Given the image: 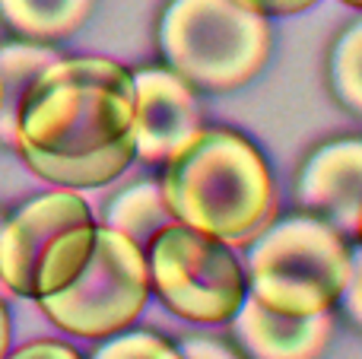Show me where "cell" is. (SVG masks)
I'll return each mask as SVG.
<instances>
[{
  "label": "cell",
  "mask_w": 362,
  "mask_h": 359,
  "mask_svg": "<svg viewBox=\"0 0 362 359\" xmlns=\"http://www.w3.org/2000/svg\"><path fill=\"white\" fill-rule=\"evenodd\" d=\"M16 153L57 188H99L137 159L134 73L108 57H57L19 112Z\"/></svg>",
  "instance_id": "cell-1"
},
{
  "label": "cell",
  "mask_w": 362,
  "mask_h": 359,
  "mask_svg": "<svg viewBox=\"0 0 362 359\" xmlns=\"http://www.w3.org/2000/svg\"><path fill=\"white\" fill-rule=\"evenodd\" d=\"M163 194L178 223L226 245H245L276 210L264 153L232 127H200L165 163Z\"/></svg>",
  "instance_id": "cell-2"
},
{
  "label": "cell",
  "mask_w": 362,
  "mask_h": 359,
  "mask_svg": "<svg viewBox=\"0 0 362 359\" xmlns=\"http://www.w3.org/2000/svg\"><path fill=\"white\" fill-rule=\"evenodd\" d=\"M353 252L340 229L315 213L267 226L248 252V296L283 315H318L340 302Z\"/></svg>",
  "instance_id": "cell-3"
},
{
  "label": "cell",
  "mask_w": 362,
  "mask_h": 359,
  "mask_svg": "<svg viewBox=\"0 0 362 359\" xmlns=\"http://www.w3.org/2000/svg\"><path fill=\"white\" fill-rule=\"evenodd\" d=\"M159 51L191 86L226 93L264 70L270 25L238 0H172L159 19Z\"/></svg>",
  "instance_id": "cell-4"
},
{
  "label": "cell",
  "mask_w": 362,
  "mask_h": 359,
  "mask_svg": "<svg viewBox=\"0 0 362 359\" xmlns=\"http://www.w3.org/2000/svg\"><path fill=\"white\" fill-rule=\"evenodd\" d=\"M89 204L74 188H54L25 201L0 229V283L23 299L67 290L95 245Z\"/></svg>",
  "instance_id": "cell-5"
},
{
  "label": "cell",
  "mask_w": 362,
  "mask_h": 359,
  "mask_svg": "<svg viewBox=\"0 0 362 359\" xmlns=\"http://www.w3.org/2000/svg\"><path fill=\"white\" fill-rule=\"evenodd\" d=\"M150 290L146 252L124 233L102 223L80 277L67 290L38 299V309L67 334L105 341L137 322Z\"/></svg>",
  "instance_id": "cell-6"
},
{
  "label": "cell",
  "mask_w": 362,
  "mask_h": 359,
  "mask_svg": "<svg viewBox=\"0 0 362 359\" xmlns=\"http://www.w3.org/2000/svg\"><path fill=\"white\" fill-rule=\"evenodd\" d=\"M150 283L178 318L197 324L232 322L248 296L245 267L232 245L172 223L146 248Z\"/></svg>",
  "instance_id": "cell-7"
},
{
  "label": "cell",
  "mask_w": 362,
  "mask_h": 359,
  "mask_svg": "<svg viewBox=\"0 0 362 359\" xmlns=\"http://www.w3.org/2000/svg\"><path fill=\"white\" fill-rule=\"evenodd\" d=\"M200 127L191 83L169 67L134 70V143L140 163L165 165Z\"/></svg>",
  "instance_id": "cell-8"
},
{
  "label": "cell",
  "mask_w": 362,
  "mask_h": 359,
  "mask_svg": "<svg viewBox=\"0 0 362 359\" xmlns=\"http://www.w3.org/2000/svg\"><path fill=\"white\" fill-rule=\"evenodd\" d=\"M296 201L340 233L359 235L362 137H340L318 146L296 178Z\"/></svg>",
  "instance_id": "cell-9"
},
{
  "label": "cell",
  "mask_w": 362,
  "mask_h": 359,
  "mask_svg": "<svg viewBox=\"0 0 362 359\" xmlns=\"http://www.w3.org/2000/svg\"><path fill=\"white\" fill-rule=\"evenodd\" d=\"M232 328L238 347L251 359H318L334 334V312L283 315L245 296Z\"/></svg>",
  "instance_id": "cell-10"
},
{
  "label": "cell",
  "mask_w": 362,
  "mask_h": 359,
  "mask_svg": "<svg viewBox=\"0 0 362 359\" xmlns=\"http://www.w3.org/2000/svg\"><path fill=\"white\" fill-rule=\"evenodd\" d=\"M57 57L61 54L51 45L29 38L0 45V143L16 146V124L25 95Z\"/></svg>",
  "instance_id": "cell-11"
},
{
  "label": "cell",
  "mask_w": 362,
  "mask_h": 359,
  "mask_svg": "<svg viewBox=\"0 0 362 359\" xmlns=\"http://www.w3.org/2000/svg\"><path fill=\"white\" fill-rule=\"evenodd\" d=\"M93 0H0L6 29L29 42H61L89 19Z\"/></svg>",
  "instance_id": "cell-12"
},
{
  "label": "cell",
  "mask_w": 362,
  "mask_h": 359,
  "mask_svg": "<svg viewBox=\"0 0 362 359\" xmlns=\"http://www.w3.org/2000/svg\"><path fill=\"white\" fill-rule=\"evenodd\" d=\"M178 223L172 216L169 204H165L163 184L159 182H137L131 188H124L121 194H115L105 207V226L124 233L131 242H137L140 248H150V242L159 233Z\"/></svg>",
  "instance_id": "cell-13"
},
{
  "label": "cell",
  "mask_w": 362,
  "mask_h": 359,
  "mask_svg": "<svg viewBox=\"0 0 362 359\" xmlns=\"http://www.w3.org/2000/svg\"><path fill=\"white\" fill-rule=\"evenodd\" d=\"M327 83L344 108L362 114V19L346 25L327 57Z\"/></svg>",
  "instance_id": "cell-14"
},
{
  "label": "cell",
  "mask_w": 362,
  "mask_h": 359,
  "mask_svg": "<svg viewBox=\"0 0 362 359\" xmlns=\"http://www.w3.org/2000/svg\"><path fill=\"white\" fill-rule=\"evenodd\" d=\"M93 359H185L175 343L153 331H121V334L105 337Z\"/></svg>",
  "instance_id": "cell-15"
},
{
  "label": "cell",
  "mask_w": 362,
  "mask_h": 359,
  "mask_svg": "<svg viewBox=\"0 0 362 359\" xmlns=\"http://www.w3.org/2000/svg\"><path fill=\"white\" fill-rule=\"evenodd\" d=\"M4 359H83V356L70 343L61 341H32L25 347L13 350V353H6Z\"/></svg>",
  "instance_id": "cell-16"
},
{
  "label": "cell",
  "mask_w": 362,
  "mask_h": 359,
  "mask_svg": "<svg viewBox=\"0 0 362 359\" xmlns=\"http://www.w3.org/2000/svg\"><path fill=\"white\" fill-rule=\"evenodd\" d=\"M178 350L185 359H242L232 347H226L223 341H213V337H187Z\"/></svg>",
  "instance_id": "cell-17"
},
{
  "label": "cell",
  "mask_w": 362,
  "mask_h": 359,
  "mask_svg": "<svg viewBox=\"0 0 362 359\" xmlns=\"http://www.w3.org/2000/svg\"><path fill=\"white\" fill-rule=\"evenodd\" d=\"M340 302H344L350 322L356 328H362V248H359V254H353V273H350V283H346Z\"/></svg>",
  "instance_id": "cell-18"
},
{
  "label": "cell",
  "mask_w": 362,
  "mask_h": 359,
  "mask_svg": "<svg viewBox=\"0 0 362 359\" xmlns=\"http://www.w3.org/2000/svg\"><path fill=\"white\" fill-rule=\"evenodd\" d=\"M238 4H245L248 10L261 13V16H293V13L308 10L318 0H238Z\"/></svg>",
  "instance_id": "cell-19"
},
{
  "label": "cell",
  "mask_w": 362,
  "mask_h": 359,
  "mask_svg": "<svg viewBox=\"0 0 362 359\" xmlns=\"http://www.w3.org/2000/svg\"><path fill=\"white\" fill-rule=\"evenodd\" d=\"M10 353V312H6V302L0 299V359Z\"/></svg>",
  "instance_id": "cell-20"
},
{
  "label": "cell",
  "mask_w": 362,
  "mask_h": 359,
  "mask_svg": "<svg viewBox=\"0 0 362 359\" xmlns=\"http://www.w3.org/2000/svg\"><path fill=\"white\" fill-rule=\"evenodd\" d=\"M346 6H356V10H362V0H344Z\"/></svg>",
  "instance_id": "cell-21"
},
{
  "label": "cell",
  "mask_w": 362,
  "mask_h": 359,
  "mask_svg": "<svg viewBox=\"0 0 362 359\" xmlns=\"http://www.w3.org/2000/svg\"><path fill=\"white\" fill-rule=\"evenodd\" d=\"M356 239H362V216H359V235H356Z\"/></svg>",
  "instance_id": "cell-22"
},
{
  "label": "cell",
  "mask_w": 362,
  "mask_h": 359,
  "mask_svg": "<svg viewBox=\"0 0 362 359\" xmlns=\"http://www.w3.org/2000/svg\"><path fill=\"white\" fill-rule=\"evenodd\" d=\"M0 229H4V216H0Z\"/></svg>",
  "instance_id": "cell-23"
}]
</instances>
